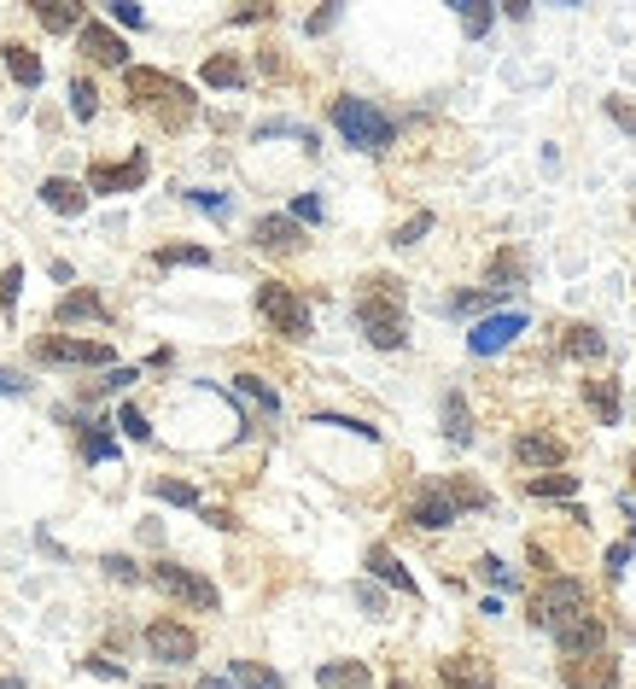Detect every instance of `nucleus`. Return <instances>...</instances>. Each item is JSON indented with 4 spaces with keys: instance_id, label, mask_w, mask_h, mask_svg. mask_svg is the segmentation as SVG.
<instances>
[{
    "instance_id": "7",
    "label": "nucleus",
    "mask_w": 636,
    "mask_h": 689,
    "mask_svg": "<svg viewBox=\"0 0 636 689\" xmlns=\"http://www.w3.org/2000/svg\"><path fill=\"white\" fill-rule=\"evenodd\" d=\"M35 362H59V369H106L112 344L106 339H35Z\"/></svg>"
},
{
    "instance_id": "34",
    "label": "nucleus",
    "mask_w": 636,
    "mask_h": 689,
    "mask_svg": "<svg viewBox=\"0 0 636 689\" xmlns=\"http://www.w3.org/2000/svg\"><path fill=\"white\" fill-rule=\"evenodd\" d=\"M456 18H462V30H467V35H485L497 12H490L485 0H456Z\"/></svg>"
},
{
    "instance_id": "6",
    "label": "nucleus",
    "mask_w": 636,
    "mask_h": 689,
    "mask_svg": "<svg viewBox=\"0 0 636 689\" xmlns=\"http://www.w3.org/2000/svg\"><path fill=\"white\" fill-rule=\"evenodd\" d=\"M152 584H158L163 596H176V602L199 607V614H216V607H222L216 584H211V579H199V573H188V566H176V561H158V566H152Z\"/></svg>"
},
{
    "instance_id": "49",
    "label": "nucleus",
    "mask_w": 636,
    "mask_h": 689,
    "mask_svg": "<svg viewBox=\"0 0 636 689\" xmlns=\"http://www.w3.org/2000/svg\"><path fill=\"white\" fill-rule=\"evenodd\" d=\"M526 561L538 566V573H555V555H549V543H538V538L526 543Z\"/></svg>"
},
{
    "instance_id": "11",
    "label": "nucleus",
    "mask_w": 636,
    "mask_h": 689,
    "mask_svg": "<svg viewBox=\"0 0 636 689\" xmlns=\"http://www.w3.org/2000/svg\"><path fill=\"white\" fill-rule=\"evenodd\" d=\"M561 683L566 689H613L619 683V660L607 655H584V660H561Z\"/></svg>"
},
{
    "instance_id": "53",
    "label": "nucleus",
    "mask_w": 636,
    "mask_h": 689,
    "mask_svg": "<svg viewBox=\"0 0 636 689\" xmlns=\"http://www.w3.org/2000/svg\"><path fill=\"white\" fill-rule=\"evenodd\" d=\"M357 602H362V607H368V614H374V619L385 614V596L374 591V584H357Z\"/></svg>"
},
{
    "instance_id": "37",
    "label": "nucleus",
    "mask_w": 636,
    "mask_h": 689,
    "mask_svg": "<svg viewBox=\"0 0 636 689\" xmlns=\"http://www.w3.org/2000/svg\"><path fill=\"white\" fill-rule=\"evenodd\" d=\"M71 112L82 117V124H88V117L99 112V94H94V83H88V76H76V83H71Z\"/></svg>"
},
{
    "instance_id": "16",
    "label": "nucleus",
    "mask_w": 636,
    "mask_h": 689,
    "mask_svg": "<svg viewBox=\"0 0 636 689\" xmlns=\"http://www.w3.org/2000/svg\"><path fill=\"white\" fill-rule=\"evenodd\" d=\"M409 520H415L421 532H444V526L456 520V502L444 497V485H421V497L409 502Z\"/></svg>"
},
{
    "instance_id": "17",
    "label": "nucleus",
    "mask_w": 636,
    "mask_h": 689,
    "mask_svg": "<svg viewBox=\"0 0 636 689\" xmlns=\"http://www.w3.org/2000/svg\"><path fill=\"white\" fill-rule=\"evenodd\" d=\"M515 462H520V468H561V462H566V444L549 438V433H520V438H515Z\"/></svg>"
},
{
    "instance_id": "13",
    "label": "nucleus",
    "mask_w": 636,
    "mask_h": 689,
    "mask_svg": "<svg viewBox=\"0 0 636 689\" xmlns=\"http://www.w3.org/2000/svg\"><path fill=\"white\" fill-rule=\"evenodd\" d=\"M147 181V152H135L129 165H94L88 170V193H135Z\"/></svg>"
},
{
    "instance_id": "27",
    "label": "nucleus",
    "mask_w": 636,
    "mask_h": 689,
    "mask_svg": "<svg viewBox=\"0 0 636 689\" xmlns=\"http://www.w3.org/2000/svg\"><path fill=\"white\" fill-rule=\"evenodd\" d=\"M444 433H449V444H474V415H467L462 392H444Z\"/></svg>"
},
{
    "instance_id": "55",
    "label": "nucleus",
    "mask_w": 636,
    "mask_h": 689,
    "mask_svg": "<svg viewBox=\"0 0 636 689\" xmlns=\"http://www.w3.org/2000/svg\"><path fill=\"white\" fill-rule=\"evenodd\" d=\"M339 24V7H321L316 18H310V24H304V30H310V35H327V30H333Z\"/></svg>"
},
{
    "instance_id": "19",
    "label": "nucleus",
    "mask_w": 636,
    "mask_h": 689,
    "mask_svg": "<svg viewBox=\"0 0 636 689\" xmlns=\"http://www.w3.org/2000/svg\"><path fill=\"white\" fill-rule=\"evenodd\" d=\"M41 205L59 211V216H82V211H88V188L71 181V176H47V181H41Z\"/></svg>"
},
{
    "instance_id": "44",
    "label": "nucleus",
    "mask_w": 636,
    "mask_h": 689,
    "mask_svg": "<svg viewBox=\"0 0 636 689\" xmlns=\"http://www.w3.org/2000/svg\"><path fill=\"white\" fill-rule=\"evenodd\" d=\"M99 566H106V573H112L117 584H135V579H140V566H135L129 555H106V561H99Z\"/></svg>"
},
{
    "instance_id": "15",
    "label": "nucleus",
    "mask_w": 636,
    "mask_h": 689,
    "mask_svg": "<svg viewBox=\"0 0 636 689\" xmlns=\"http://www.w3.org/2000/svg\"><path fill=\"white\" fill-rule=\"evenodd\" d=\"M555 643H561V655L566 660H584V655H602V648H607V625L602 619H572L566 625V632H555Z\"/></svg>"
},
{
    "instance_id": "4",
    "label": "nucleus",
    "mask_w": 636,
    "mask_h": 689,
    "mask_svg": "<svg viewBox=\"0 0 636 689\" xmlns=\"http://www.w3.org/2000/svg\"><path fill=\"white\" fill-rule=\"evenodd\" d=\"M590 614V591L579 579H549V584H538V591H531V602H526V619L538 625V632H566L572 619H584Z\"/></svg>"
},
{
    "instance_id": "29",
    "label": "nucleus",
    "mask_w": 636,
    "mask_h": 689,
    "mask_svg": "<svg viewBox=\"0 0 636 689\" xmlns=\"http://www.w3.org/2000/svg\"><path fill=\"white\" fill-rule=\"evenodd\" d=\"M229 683H240V689H286V678L275 672V666H263V660H234L229 666Z\"/></svg>"
},
{
    "instance_id": "54",
    "label": "nucleus",
    "mask_w": 636,
    "mask_h": 689,
    "mask_svg": "<svg viewBox=\"0 0 636 689\" xmlns=\"http://www.w3.org/2000/svg\"><path fill=\"white\" fill-rule=\"evenodd\" d=\"M129 380H140V369H112L106 380H99V392H123Z\"/></svg>"
},
{
    "instance_id": "40",
    "label": "nucleus",
    "mask_w": 636,
    "mask_h": 689,
    "mask_svg": "<svg viewBox=\"0 0 636 689\" xmlns=\"http://www.w3.org/2000/svg\"><path fill=\"white\" fill-rule=\"evenodd\" d=\"M497 298H502V293H490V287H485V293H456V298H449V310H456V316H474V310H485V304H497Z\"/></svg>"
},
{
    "instance_id": "63",
    "label": "nucleus",
    "mask_w": 636,
    "mask_h": 689,
    "mask_svg": "<svg viewBox=\"0 0 636 689\" xmlns=\"http://www.w3.org/2000/svg\"><path fill=\"white\" fill-rule=\"evenodd\" d=\"M630 287H636V280H630Z\"/></svg>"
},
{
    "instance_id": "48",
    "label": "nucleus",
    "mask_w": 636,
    "mask_h": 689,
    "mask_svg": "<svg viewBox=\"0 0 636 689\" xmlns=\"http://www.w3.org/2000/svg\"><path fill=\"white\" fill-rule=\"evenodd\" d=\"M82 666H88L94 678H123V660H112V655H88Z\"/></svg>"
},
{
    "instance_id": "60",
    "label": "nucleus",
    "mask_w": 636,
    "mask_h": 689,
    "mask_svg": "<svg viewBox=\"0 0 636 689\" xmlns=\"http://www.w3.org/2000/svg\"><path fill=\"white\" fill-rule=\"evenodd\" d=\"M385 689H415V683H403V678H392V683H385Z\"/></svg>"
},
{
    "instance_id": "52",
    "label": "nucleus",
    "mask_w": 636,
    "mask_h": 689,
    "mask_svg": "<svg viewBox=\"0 0 636 689\" xmlns=\"http://www.w3.org/2000/svg\"><path fill=\"white\" fill-rule=\"evenodd\" d=\"M607 117H613L619 129H630V135H636V106H625V99H607Z\"/></svg>"
},
{
    "instance_id": "62",
    "label": "nucleus",
    "mask_w": 636,
    "mask_h": 689,
    "mask_svg": "<svg viewBox=\"0 0 636 689\" xmlns=\"http://www.w3.org/2000/svg\"><path fill=\"white\" fill-rule=\"evenodd\" d=\"M147 689H170V683H147Z\"/></svg>"
},
{
    "instance_id": "30",
    "label": "nucleus",
    "mask_w": 636,
    "mask_h": 689,
    "mask_svg": "<svg viewBox=\"0 0 636 689\" xmlns=\"http://www.w3.org/2000/svg\"><path fill=\"white\" fill-rule=\"evenodd\" d=\"M7 71H12V83H18V88H35V83H41V59H35V47L7 42Z\"/></svg>"
},
{
    "instance_id": "58",
    "label": "nucleus",
    "mask_w": 636,
    "mask_h": 689,
    "mask_svg": "<svg viewBox=\"0 0 636 689\" xmlns=\"http://www.w3.org/2000/svg\"><path fill=\"white\" fill-rule=\"evenodd\" d=\"M199 689H234L229 678H199Z\"/></svg>"
},
{
    "instance_id": "38",
    "label": "nucleus",
    "mask_w": 636,
    "mask_h": 689,
    "mask_svg": "<svg viewBox=\"0 0 636 689\" xmlns=\"http://www.w3.org/2000/svg\"><path fill=\"white\" fill-rule=\"evenodd\" d=\"M421 234H433V211H415L403 222V229L392 234V246H421Z\"/></svg>"
},
{
    "instance_id": "1",
    "label": "nucleus",
    "mask_w": 636,
    "mask_h": 689,
    "mask_svg": "<svg viewBox=\"0 0 636 689\" xmlns=\"http://www.w3.org/2000/svg\"><path fill=\"white\" fill-rule=\"evenodd\" d=\"M357 321L374 351H403L409 344V321H403V280L392 275H374L368 293L357 298Z\"/></svg>"
},
{
    "instance_id": "35",
    "label": "nucleus",
    "mask_w": 636,
    "mask_h": 689,
    "mask_svg": "<svg viewBox=\"0 0 636 689\" xmlns=\"http://www.w3.org/2000/svg\"><path fill=\"white\" fill-rule=\"evenodd\" d=\"M234 386H240L245 398H252V403H257V410H269V415L280 410V392H275V386H263V380H257V374H234Z\"/></svg>"
},
{
    "instance_id": "36",
    "label": "nucleus",
    "mask_w": 636,
    "mask_h": 689,
    "mask_svg": "<svg viewBox=\"0 0 636 689\" xmlns=\"http://www.w3.org/2000/svg\"><path fill=\"white\" fill-rule=\"evenodd\" d=\"M117 456V438L99 433V427H82V462H112Z\"/></svg>"
},
{
    "instance_id": "18",
    "label": "nucleus",
    "mask_w": 636,
    "mask_h": 689,
    "mask_svg": "<svg viewBox=\"0 0 636 689\" xmlns=\"http://www.w3.org/2000/svg\"><path fill=\"white\" fill-rule=\"evenodd\" d=\"M53 321H59V328H76V321H112V310H106V298H99V293L76 287V293H65V298H59Z\"/></svg>"
},
{
    "instance_id": "47",
    "label": "nucleus",
    "mask_w": 636,
    "mask_h": 689,
    "mask_svg": "<svg viewBox=\"0 0 636 689\" xmlns=\"http://www.w3.org/2000/svg\"><path fill=\"white\" fill-rule=\"evenodd\" d=\"M188 199H193V205H204L211 216H229V199H222V193H211V188H193Z\"/></svg>"
},
{
    "instance_id": "61",
    "label": "nucleus",
    "mask_w": 636,
    "mask_h": 689,
    "mask_svg": "<svg viewBox=\"0 0 636 689\" xmlns=\"http://www.w3.org/2000/svg\"><path fill=\"white\" fill-rule=\"evenodd\" d=\"M630 485H636V456H630Z\"/></svg>"
},
{
    "instance_id": "46",
    "label": "nucleus",
    "mask_w": 636,
    "mask_h": 689,
    "mask_svg": "<svg viewBox=\"0 0 636 689\" xmlns=\"http://www.w3.org/2000/svg\"><path fill=\"white\" fill-rule=\"evenodd\" d=\"M18 287H24V269H18V263H12V269L0 275V304H7V310L18 304Z\"/></svg>"
},
{
    "instance_id": "2",
    "label": "nucleus",
    "mask_w": 636,
    "mask_h": 689,
    "mask_svg": "<svg viewBox=\"0 0 636 689\" xmlns=\"http://www.w3.org/2000/svg\"><path fill=\"white\" fill-rule=\"evenodd\" d=\"M327 117H333V129L351 140L357 152H392V117H385L374 99H357V94H339V99H327Z\"/></svg>"
},
{
    "instance_id": "51",
    "label": "nucleus",
    "mask_w": 636,
    "mask_h": 689,
    "mask_svg": "<svg viewBox=\"0 0 636 689\" xmlns=\"http://www.w3.org/2000/svg\"><path fill=\"white\" fill-rule=\"evenodd\" d=\"M630 555H636V550H630V543H613V550H607V573H613V579H625V566H630Z\"/></svg>"
},
{
    "instance_id": "42",
    "label": "nucleus",
    "mask_w": 636,
    "mask_h": 689,
    "mask_svg": "<svg viewBox=\"0 0 636 689\" xmlns=\"http://www.w3.org/2000/svg\"><path fill=\"white\" fill-rule=\"evenodd\" d=\"M479 573H485L490 584H502V591H515V584H520V579H515V566H502L497 555H485V561H479Z\"/></svg>"
},
{
    "instance_id": "32",
    "label": "nucleus",
    "mask_w": 636,
    "mask_h": 689,
    "mask_svg": "<svg viewBox=\"0 0 636 689\" xmlns=\"http://www.w3.org/2000/svg\"><path fill=\"white\" fill-rule=\"evenodd\" d=\"M211 246H158V269H204Z\"/></svg>"
},
{
    "instance_id": "25",
    "label": "nucleus",
    "mask_w": 636,
    "mask_h": 689,
    "mask_svg": "<svg viewBox=\"0 0 636 689\" xmlns=\"http://www.w3.org/2000/svg\"><path fill=\"white\" fill-rule=\"evenodd\" d=\"M199 76H204V88H245V65L234 53H211Z\"/></svg>"
},
{
    "instance_id": "20",
    "label": "nucleus",
    "mask_w": 636,
    "mask_h": 689,
    "mask_svg": "<svg viewBox=\"0 0 636 689\" xmlns=\"http://www.w3.org/2000/svg\"><path fill=\"white\" fill-rule=\"evenodd\" d=\"M368 573L374 579H385L392 584V591H403V596H421V584H415V573H409V566L385 550V543H374V550H368Z\"/></svg>"
},
{
    "instance_id": "57",
    "label": "nucleus",
    "mask_w": 636,
    "mask_h": 689,
    "mask_svg": "<svg viewBox=\"0 0 636 689\" xmlns=\"http://www.w3.org/2000/svg\"><path fill=\"white\" fill-rule=\"evenodd\" d=\"M204 520H211V526H216V532H234V526H240V520H234L229 509H204Z\"/></svg>"
},
{
    "instance_id": "23",
    "label": "nucleus",
    "mask_w": 636,
    "mask_h": 689,
    "mask_svg": "<svg viewBox=\"0 0 636 689\" xmlns=\"http://www.w3.org/2000/svg\"><path fill=\"white\" fill-rule=\"evenodd\" d=\"M566 357H572V362H596V357H607L602 328H590V321H572V328H566Z\"/></svg>"
},
{
    "instance_id": "43",
    "label": "nucleus",
    "mask_w": 636,
    "mask_h": 689,
    "mask_svg": "<svg viewBox=\"0 0 636 689\" xmlns=\"http://www.w3.org/2000/svg\"><path fill=\"white\" fill-rule=\"evenodd\" d=\"M106 12L117 18V24H123V30H140V24H147V12H140V7H135V0H112V7H106Z\"/></svg>"
},
{
    "instance_id": "31",
    "label": "nucleus",
    "mask_w": 636,
    "mask_h": 689,
    "mask_svg": "<svg viewBox=\"0 0 636 689\" xmlns=\"http://www.w3.org/2000/svg\"><path fill=\"white\" fill-rule=\"evenodd\" d=\"M444 497L456 502V515H462V509H490V491H485L479 479H462V474L444 479Z\"/></svg>"
},
{
    "instance_id": "3",
    "label": "nucleus",
    "mask_w": 636,
    "mask_h": 689,
    "mask_svg": "<svg viewBox=\"0 0 636 689\" xmlns=\"http://www.w3.org/2000/svg\"><path fill=\"white\" fill-rule=\"evenodd\" d=\"M123 88H129L135 106H152L170 129H181V124H188V112H193L188 83H176V76H163V71H147V65H129V71H123Z\"/></svg>"
},
{
    "instance_id": "59",
    "label": "nucleus",
    "mask_w": 636,
    "mask_h": 689,
    "mask_svg": "<svg viewBox=\"0 0 636 689\" xmlns=\"http://www.w3.org/2000/svg\"><path fill=\"white\" fill-rule=\"evenodd\" d=\"M0 689H24V678H7V672H0Z\"/></svg>"
},
{
    "instance_id": "14",
    "label": "nucleus",
    "mask_w": 636,
    "mask_h": 689,
    "mask_svg": "<svg viewBox=\"0 0 636 689\" xmlns=\"http://www.w3.org/2000/svg\"><path fill=\"white\" fill-rule=\"evenodd\" d=\"M438 678H444V689H497V678H490V660H479V655H449V660H438Z\"/></svg>"
},
{
    "instance_id": "28",
    "label": "nucleus",
    "mask_w": 636,
    "mask_h": 689,
    "mask_svg": "<svg viewBox=\"0 0 636 689\" xmlns=\"http://www.w3.org/2000/svg\"><path fill=\"white\" fill-rule=\"evenodd\" d=\"M526 497L566 502V497H579V474H531V479H526Z\"/></svg>"
},
{
    "instance_id": "24",
    "label": "nucleus",
    "mask_w": 636,
    "mask_h": 689,
    "mask_svg": "<svg viewBox=\"0 0 636 689\" xmlns=\"http://www.w3.org/2000/svg\"><path fill=\"white\" fill-rule=\"evenodd\" d=\"M584 398L602 427H619V380H584Z\"/></svg>"
},
{
    "instance_id": "22",
    "label": "nucleus",
    "mask_w": 636,
    "mask_h": 689,
    "mask_svg": "<svg viewBox=\"0 0 636 689\" xmlns=\"http://www.w3.org/2000/svg\"><path fill=\"white\" fill-rule=\"evenodd\" d=\"M316 683L321 689H368V683H374V672H368L362 660H327L321 672H316Z\"/></svg>"
},
{
    "instance_id": "8",
    "label": "nucleus",
    "mask_w": 636,
    "mask_h": 689,
    "mask_svg": "<svg viewBox=\"0 0 636 689\" xmlns=\"http://www.w3.org/2000/svg\"><path fill=\"white\" fill-rule=\"evenodd\" d=\"M147 655L163 660V666H188V660L199 655L193 625H181V619H152V625H147Z\"/></svg>"
},
{
    "instance_id": "26",
    "label": "nucleus",
    "mask_w": 636,
    "mask_h": 689,
    "mask_svg": "<svg viewBox=\"0 0 636 689\" xmlns=\"http://www.w3.org/2000/svg\"><path fill=\"white\" fill-rule=\"evenodd\" d=\"M520 275H526V257L515 246H502L497 257H490V293H515Z\"/></svg>"
},
{
    "instance_id": "50",
    "label": "nucleus",
    "mask_w": 636,
    "mask_h": 689,
    "mask_svg": "<svg viewBox=\"0 0 636 689\" xmlns=\"http://www.w3.org/2000/svg\"><path fill=\"white\" fill-rule=\"evenodd\" d=\"M30 392V380L18 374V369H0V398H24Z\"/></svg>"
},
{
    "instance_id": "21",
    "label": "nucleus",
    "mask_w": 636,
    "mask_h": 689,
    "mask_svg": "<svg viewBox=\"0 0 636 689\" xmlns=\"http://www.w3.org/2000/svg\"><path fill=\"white\" fill-rule=\"evenodd\" d=\"M35 24L53 30V35H71V30L88 24V12H82L76 0H35Z\"/></svg>"
},
{
    "instance_id": "10",
    "label": "nucleus",
    "mask_w": 636,
    "mask_h": 689,
    "mask_svg": "<svg viewBox=\"0 0 636 689\" xmlns=\"http://www.w3.org/2000/svg\"><path fill=\"white\" fill-rule=\"evenodd\" d=\"M76 42H82V53L94 59V65H106V71H129V47H123V35L112 30V24H82L76 30Z\"/></svg>"
},
{
    "instance_id": "12",
    "label": "nucleus",
    "mask_w": 636,
    "mask_h": 689,
    "mask_svg": "<svg viewBox=\"0 0 636 689\" xmlns=\"http://www.w3.org/2000/svg\"><path fill=\"white\" fill-rule=\"evenodd\" d=\"M252 240H257V252H269V257H293V252H304V229H298L293 216H257Z\"/></svg>"
},
{
    "instance_id": "45",
    "label": "nucleus",
    "mask_w": 636,
    "mask_h": 689,
    "mask_svg": "<svg viewBox=\"0 0 636 689\" xmlns=\"http://www.w3.org/2000/svg\"><path fill=\"white\" fill-rule=\"evenodd\" d=\"M293 222H298V229H304V222H321V199L316 193H298L293 199Z\"/></svg>"
},
{
    "instance_id": "9",
    "label": "nucleus",
    "mask_w": 636,
    "mask_h": 689,
    "mask_svg": "<svg viewBox=\"0 0 636 689\" xmlns=\"http://www.w3.org/2000/svg\"><path fill=\"white\" fill-rule=\"evenodd\" d=\"M526 333V310H502V316H485L474 333H467V351L474 357H497V351H508Z\"/></svg>"
},
{
    "instance_id": "33",
    "label": "nucleus",
    "mask_w": 636,
    "mask_h": 689,
    "mask_svg": "<svg viewBox=\"0 0 636 689\" xmlns=\"http://www.w3.org/2000/svg\"><path fill=\"white\" fill-rule=\"evenodd\" d=\"M152 497L158 502H176V509H199V491L188 479H152Z\"/></svg>"
},
{
    "instance_id": "5",
    "label": "nucleus",
    "mask_w": 636,
    "mask_h": 689,
    "mask_svg": "<svg viewBox=\"0 0 636 689\" xmlns=\"http://www.w3.org/2000/svg\"><path fill=\"white\" fill-rule=\"evenodd\" d=\"M257 316L269 321L280 339H310L316 321H310V304H304L286 280H257Z\"/></svg>"
},
{
    "instance_id": "41",
    "label": "nucleus",
    "mask_w": 636,
    "mask_h": 689,
    "mask_svg": "<svg viewBox=\"0 0 636 689\" xmlns=\"http://www.w3.org/2000/svg\"><path fill=\"white\" fill-rule=\"evenodd\" d=\"M316 427H351L357 438H380V427H368V421H357V415H316Z\"/></svg>"
},
{
    "instance_id": "56",
    "label": "nucleus",
    "mask_w": 636,
    "mask_h": 689,
    "mask_svg": "<svg viewBox=\"0 0 636 689\" xmlns=\"http://www.w3.org/2000/svg\"><path fill=\"white\" fill-rule=\"evenodd\" d=\"M269 12H275V7H240V12H234V24H263Z\"/></svg>"
},
{
    "instance_id": "39",
    "label": "nucleus",
    "mask_w": 636,
    "mask_h": 689,
    "mask_svg": "<svg viewBox=\"0 0 636 689\" xmlns=\"http://www.w3.org/2000/svg\"><path fill=\"white\" fill-rule=\"evenodd\" d=\"M117 427H123V433H129V438H140V444H147V438H152V427H147V415H140V410H135V403H123V410H117Z\"/></svg>"
}]
</instances>
